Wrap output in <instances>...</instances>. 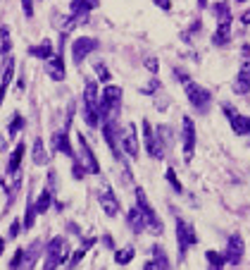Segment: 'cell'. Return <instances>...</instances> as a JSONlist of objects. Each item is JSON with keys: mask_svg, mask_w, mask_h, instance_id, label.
Wrapping results in <instances>:
<instances>
[{"mask_svg": "<svg viewBox=\"0 0 250 270\" xmlns=\"http://www.w3.org/2000/svg\"><path fill=\"white\" fill-rule=\"evenodd\" d=\"M64 261H69V247L64 237H53L50 244L46 247V263L43 270H57Z\"/></svg>", "mask_w": 250, "mask_h": 270, "instance_id": "1", "label": "cell"}, {"mask_svg": "<svg viewBox=\"0 0 250 270\" xmlns=\"http://www.w3.org/2000/svg\"><path fill=\"white\" fill-rule=\"evenodd\" d=\"M184 86H186L188 103L193 105L198 112H207V110H210L212 96H210V91H207V88L200 86V84H196V81H186Z\"/></svg>", "mask_w": 250, "mask_h": 270, "instance_id": "2", "label": "cell"}, {"mask_svg": "<svg viewBox=\"0 0 250 270\" xmlns=\"http://www.w3.org/2000/svg\"><path fill=\"white\" fill-rule=\"evenodd\" d=\"M136 203L141 208V213H143V218H146L148 227L153 230V234H162V223H160V218L155 215V208L150 206L148 196H146V191H143L141 187H136Z\"/></svg>", "mask_w": 250, "mask_h": 270, "instance_id": "3", "label": "cell"}, {"mask_svg": "<svg viewBox=\"0 0 250 270\" xmlns=\"http://www.w3.org/2000/svg\"><path fill=\"white\" fill-rule=\"evenodd\" d=\"M176 242H179V258L181 261L186 258L188 247L198 244V234H196V230H193V225L184 223L181 218H176Z\"/></svg>", "mask_w": 250, "mask_h": 270, "instance_id": "4", "label": "cell"}, {"mask_svg": "<svg viewBox=\"0 0 250 270\" xmlns=\"http://www.w3.org/2000/svg\"><path fill=\"white\" fill-rule=\"evenodd\" d=\"M143 146H146L148 156H153L155 160H162L164 158V146L160 143V139H157V134H155V129L150 127L148 119H143Z\"/></svg>", "mask_w": 250, "mask_h": 270, "instance_id": "5", "label": "cell"}, {"mask_svg": "<svg viewBox=\"0 0 250 270\" xmlns=\"http://www.w3.org/2000/svg\"><path fill=\"white\" fill-rule=\"evenodd\" d=\"M95 48H98V41L95 39H88V36H81V39L72 41V60L77 65H81L86 60V55H91Z\"/></svg>", "mask_w": 250, "mask_h": 270, "instance_id": "6", "label": "cell"}, {"mask_svg": "<svg viewBox=\"0 0 250 270\" xmlns=\"http://www.w3.org/2000/svg\"><path fill=\"white\" fill-rule=\"evenodd\" d=\"M119 141H122V148H124L126 156L136 158L138 156V136H136V125L129 122L122 132H119Z\"/></svg>", "mask_w": 250, "mask_h": 270, "instance_id": "7", "label": "cell"}, {"mask_svg": "<svg viewBox=\"0 0 250 270\" xmlns=\"http://www.w3.org/2000/svg\"><path fill=\"white\" fill-rule=\"evenodd\" d=\"M243 251H245V242H243V237L241 234H231V237H229V244H227V251H224L227 263L238 265L241 258H243Z\"/></svg>", "mask_w": 250, "mask_h": 270, "instance_id": "8", "label": "cell"}, {"mask_svg": "<svg viewBox=\"0 0 250 270\" xmlns=\"http://www.w3.org/2000/svg\"><path fill=\"white\" fill-rule=\"evenodd\" d=\"M193 151H196V125L191 117H184V160L193 158Z\"/></svg>", "mask_w": 250, "mask_h": 270, "instance_id": "9", "label": "cell"}, {"mask_svg": "<svg viewBox=\"0 0 250 270\" xmlns=\"http://www.w3.org/2000/svg\"><path fill=\"white\" fill-rule=\"evenodd\" d=\"M224 112L229 115V122H231V129H234L238 136H248L250 134V117L245 115H238V112L231 108V105H224Z\"/></svg>", "mask_w": 250, "mask_h": 270, "instance_id": "10", "label": "cell"}, {"mask_svg": "<svg viewBox=\"0 0 250 270\" xmlns=\"http://www.w3.org/2000/svg\"><path fill=\"white\" fill-rule=\"evenodd\" d=\"M50 146H53V151H60L64 153L67 158H77V153H74V148H72L69 143V136H67V129H62V132H55L53 136H50Z\"/></svg>", "mask_w": 250, "mask_h": 270, "instance_id": "11", "label": "cell"}, {"mask_svg": "<svg viewBox=\"0 0 250 270\" xmlns=\"http://www.w3.org/2000/svg\"><path fill=\"white\" fill-rule=\"evenodd\" d=\"M102 134H105V143H108V148L112 151V156L117 160H122V151H119V146H117L119 134H117V127H115V119L102 125Z\"/></svg>", "mask_w": 250, "mask_h": 270, "instance_id": "12", "label": "cell"}, {"mask_svg": "<svg viewBox=\"0 0 250 270\" xmlns=\"http://www.w3.org/2000/svg\"><path fill=\"white\" fill-rule=\"evenodd\" d=\"M79 148H81V153H84V163H86V170H88V172H91V175H100L98 158L93 156L91 146L86 143V136H81V134H79Z\"/></svg>", "mask_w": 250, "mask_h": 270, "instance_id": "13", "label": "cell"}, {"mask_svg": "<svg viewBox=\"0 0 250 270\" xmlns=\"http://www.w3.org/2000/svg\"><path fill=\"white\" fill-rule=\"evenodd\" d=\"M46 72H48V77H50L53 81H62L64 77H67V70H64L62 57H60V55L48 57V60H46Z\"/></svg>", "mask_w": 250, "mask_h": 270, "instance_id": "14", "label": "cell"}, {"mask_svg": "<svg viewBox=\"0 0 250 270\" xmlns=\"http://www.w3.org/2000/svg\"><path fill=\"white\" fill-rule=\"evenodd\" d=\"M100 5V0H72L69 5V15L72 17H79V19H84V17L91 12V10H95Z\"/></svg>", "mask_w": 250, "mask_h": 270, "instance_id": "15", "label": "cell"}, {"mask_svg": "<svg viewBox=\"0 0 250 270\" xmlns=\"http://www.w3.org/2000/svg\"><path fill=\"white\" fill-rule=\"evenodd\" d=\"M143 270H169V261L162 247H153V261H146Z\"/></svg>", "mask_w": 250, "mask_h": 270, "instance_id": "16", "label": "cell"}, {"mask_svg": "<svg viewBox=\"0 0 250 270\" xmlns=\"http://www.w3.org/2000/svg\"><path fill=\"white\" fill-rule=\"evenodd\" d=\"M126 223H129V227H131L136 234H141L146 227H148V223H146V218H143L141 208H129V213H126Z\"/></svg>", "mask_w": 250, "mask_h": 270, "instance_id": "17", "label": "cell"}, {"mask_svg": "<svg viewBox=\"0 0 250 270\" xmlns=\"http://www.w3.org/2000/svg\"><path fill=\"white\" fill-rule=\"evenodd\" d=\"M98 201H100L102 211H105L110 218H115V215L119 213V201L115 199V194H112V191H100V194H98Z\"/></svg>", "mask_w": 250, "mask_h": 270, "instance_id": "18", "label": "cell"}, {"mask_svg": "<svg viewBox=\"0 0 250 270\" xmlns=\"http://www.w3.org/2000/svg\"><path fill=\"white\" fill-rule=\"evenodd\" d=\"M24 151H26V146H24V141H19L15 146V151H12V156H10V163H8V175L17 177V172H19V165H22V158H24Z\"/></svg>", "mask_w": 250, "mask_h": 270, "instance_id": "19", "label": "cell"}, {"mask_svg": "<svg viewBox=\"0 0 250 270\" xmlns=\"http://www.w3.org/2000/svg\"><path fill=\"white\" fill-rule=\"evenodd\" d=\"M84 101H86V108H98L100 98H98V79H88L86 86H84Z\"/></svg>", "mask_w": 250, "mask_h": 270, "instance_id": "20", "label": "cell"}, {"mask_svg": "<svg viewBox=\"0 0 250 270\" xmlns=\"http://www.w3.org/2000/svg\"><path fill=\"white\" fill-rule=\"evenodd\" d=\"M12 77H15V60L10 57L8 63H5L3 79H0V105H3V101H5V94H8V86H10V81H12Z\"/></svg>", "mask_w": 250, "mask_h": 270, "instance_id": "21", "label": "cell"}, {"mask_svg": "<svg viewBox=\"0 0 250 270\" xmlns=\"http://www.w3.org/2000/svg\"><path fill=\"white\" fill-rule=\"evenodd\" d=\"M234 91L238 96H248L250 94V70H248V65L238 72V77H236V81H234Z\"/></svg>", "mask_w": 250, "mask_h": 270, "instance_id": "22", "label": "cell"}, {"mask_svg": "<svg viewBox=\"0 0 250 270\" xmlns=\"http://www.w3.org/2000/svg\"><path fill=\"white\" fill-rule=\"evenodd\" d=\"M229 41H231V22H219L217 32L212 36V43L215 46H227Z\"/></svg>", "mask_w": 250, "mask_h": 270, "instance_id": "23", "label": "cell"}, {"mask_svg": "<svg viewBox=\"0 0 250 270\" xmlns=\"http://www.w3.org/2000/svg\"><path fill=\"white\" fill-rule=\"evenodd\" d=\"M31 160H33V165H48V163H50V156L46 153V148H43V141H41V139H33Z\"/></svg>", "mask_w": 250, "mask_h": 270, "instance_id": "24", "label": "cell"}, {"mask_svg": "<svg viewBox=\"0 0 250 270\" xmlns=\"http://www.w3.org/2000/svg\"><path fill=\"white\" fill-rule=\"evenodd\" d=\"M93 244H95V239H93V237H84V239H81V247L77 249L74 258H69V263H67V265H69V270H72V268H77L79 261H81V258L86 256V251H88L91 247H93Z\"/></svg>", "mask_w": 250, "mask_h": 270, "instance_id": "25", "label": "cell"}, {"mask_svg": "<svg viewBox=\"0 0 250 270\" xmlns=\"http://www.w3.org/2000/svg\"><path fill=\"white\" fill-rule=\"evenodd\" d=\"M41 249H43V244L41 242H33L29 249H24V268L26 270H31L33 268V263H36V258H39V254H41Z\"/></svg>", "mask_w": 250, "mask_h": 270, "instance_id": "26", "label": "cell"}, {"mask_svg": "<svg viewBox=\"0 0 250 270\" xmlns=\"http://www.w3.org/2000/svg\"><path fill=\"white\" fill-rule=\"evenodd\" d=\"M29 55L39 57V60H48V57H53V41H43L41 46H31V48H29Z\"/></svg>", "mask_w": 250, "mask_h": 270, "instance_id": "27", "label": "cell"}, {"mask_svg": "<svg viewBox=\"0 0 250 270\" xmlns=\"http://www.w3.org/2000/svg\"><path fill=\"white\" fill-rule=\"evenodd\" d=\"M205 258H207L210 270H222V268H224V263H227L224 254H217V251H205Z\"/></svg>", "mask_w": 250, "mask_h": 270, "instance_id": "28", "label": "cell"}, {"mask_svg": "<svg viewBox=\"0 0 250 270\" xmlns=\"http://www.w3.org/2000/svg\"><path fill=\"white\" fill-rule=\"evenodd\" d=\"M133 256H136L133 247H124V249H119V251H115V263L117 265H126V263L133 261Z\"/></svg>", "mask_w": 250, "mask_h": 270, "instance_id": "29", "label": "cell"}, {"mask_svg": "<svg viewBox=\"0 0 250 270\" xmlns=\"http://www.w3.org/2000/svg\"><path fill=\"white\" fill-rule=\"evenodd\" d=\"M50 201H53L50 189H43L41 191V196H39V201H36V213H46L48 208H50Z\"/></svg>", "mask_w": 250, "mask_h": 270, "instance_id": "30", "label": "cell"}, {"mask_svg": "<svg viewBox=\"0 0 250 270\" xmlns=\"http://www.w3.org/2000/svg\"><path fill=\"white\" fill-rule=\"evenodd\" d=\"M10 48H12V41H10V29H8V26H0V55L10 53Z\"/></svg>", "mask_w": 250, "mask_h": 270, "instance_id": "31", "label": "cell"}, {"mask_svg": "<svg viewBox=\"0 0 250 270\" xmlns=\"http://www.w3.org/2000/svg\"><path fill=\"white\" fill-rule=\"evenodd\" d=\"M33 220H36V203L29 199V203H26V215H24V227H26V230H31Z\"/></svg>", "mask_w": 250, "mask_h": 270, "instance_id": "32", "label": "cell"}, {"mask_svg": "<svg viewBox=\"0 0 250 270\" xmlns=\"http://www.w3.org/2000/svg\"><path fill=\"white\" fill-rule=\"evenodd\" d=\"M157 139H160V143H167V146H172V127H167V125H160V127H157Z\"/></svg>", "mask_w": 250, "mask_h": 270, "instance_id": "33", "label": "cell"}, {"mask_svg": "<svg viewBox=\"0 0 250 270\" xmlns=\"http://www.w3.org/2000/svg\"><path fill=\"white\" fill-rule=\"evenodd\" d=\"M164 177H167V182L172 184V189L176 191V194H181V191H184V187H181V182H179V177H176V172H174V167H167Z\"/></svg>", "mask_w": 250, "mask_h": 270, "instance_id": "34", "label": "cell"}, {"mask_svg": "<svg viewBox=\"0 0 250 270\" xmlns=\"http://www.w3.org/2000/svg\"><path fill=\"white\" fill-rule=\"evenodd\" d=\"M215 15H217L219 22H231V12H229L227 3H219V5H215Z\"/></svg>", "mask_w": 250, "mask_h": 270, "instance_id": "35", "label": "cell"}, {"mask_svg": "<svg viewBox=\"0 0 250 270\" xmlns=\"http://www.w3.org/2000/svg\"><path fill=\"white\" fill-rule=\"evenodd\" d=\"M12 117H15V119H12V122H10V127H8L10 136H15L17 132H19V129L24 127V117H22V115H19V112H15V115H12Z\"/></svg>", "mask_w": 250, "mask_h": 270, "instance_id": "36", "label": "cell"}, {"mask_svg": "<svg viewBox=\"0 0 250 270\" xmlns=\"http://www.w3.org/2000/svg\"><path fill=\"white\" fill-rule=\"evenodd\" d=\"M72 177H74V179H84V177H86V167L79 163V158L72 160Z\"/></svg>", "mask_w": 250, "mask_h": 270, "instance_id": "37", "label": "cell"}, {"mask_svg": "<svg viewBox=\"0 0 250 270\" xmlns=\"http://www.w3.org/2000/svg\"><path fill=\"white\" fill-rule=\"evenodd\" d=\"M95 74H98V81H102V84H110V79H112V77H110V70L102 63L95 65Z\"/></svg>", "mask_w": 250, "mask_h": 270, "instance_id": "38", "label": "cell"}, {"mask_svg": "<svg viewBox=\"0 0 250 270\" xmlns=\"http://www.w3.org/2000/svg\"><path fill=\"white\" fill-rule=\"evenodd\" d=\"M24 263V249H17V254H15V258L10 261V270H17L19 265Z\"/></svg>", "mask_w": 250, "mask_h": 270, "instance_id": "39", "label": "cell"}, {"mask_svg": "<svg viewBox=\"0 0 250 270\" xmlns=\"http://www.w3.org/2000/svg\"><path fill=\"white\" fill-rule=\"evenodd\" d=\"M143 65H146V70H148V72H153V74H155V72L160 70V65H157V60H155V57H146V63H143Z\"/></svg>", "mask_w": 250, "mask_h": 270, "instance_id": "40", "label": "cell"}, {"mask_svg": "<svg viewBox=\"0 0 250 270\" xmlns=\"http://www.w3.org/2000/svg\"><path fill=\"white\" fill-rule=\"evenodd\" d=\"M22 8H24V15H26V17H33V5H31V0H22Z\"/></svg>", "mask_w": 250, "mask_h": 270, "instance_id": "41", "label": "cell"}, {"mask_svg": "<svg viewBox=\"0 0 250 270\" xmlns=\"http://www.w3.org/2000/svg\"><path fill=\"white\" fill-rule=\"evenodd\" d=\"M155 5L160 10H167V12H169V10H172V0H155Z\"/></svg>", "mask_w": 250, "mask_h": 270, "instance_id": "42", "label": "cell"}, {"mask_svg": "<svg viewBox=\"0 0 250 270\" xmlns=\"http://www.w3.org/2000/svg\"><path fill=\"white\" fill-rule=\"evenodd\" d=\"M157 86H160V81H157V79H153V81H150V84H148V86L143 88V94H153V91H155Z\"/></svg>", "mask_w": 250, "mask_h": 270, "instance_id": "43", "label": "cell"}, {"mask_svg": "<svg viewBox=\"0 0 250 270\" xmlns=\"http://www.w3.org/2000/svg\"><path fill=\"white\" fill-rule=\"evenodd\" d=\"M17 234H19V220H15L10 225V237H17Z\"/></svg>", "mask_w": 250, "mask_h": 270, "instance_id": "44", "label": "cell"}, {"mask_svg": "<svg viewBox=\"0 0 250 270\" xmlns=\"http://www.w3.org/2000/svg\"><path fill=\"white\" fill-rule=\"evenodd\" d=\"M102 244H105L108 249H112V247H115V242H112V237H110V234H105V237H102Z\"/></svg>", "mask_w": 250, "mask_h": 270, "instance_id": "45", "label": "cell"}, {"mask_svg": "<svg viewBox=\"0 0 250 270\" xmlns=\"http://www.w3.org/2000/svg\"><path fill=\"white\" fill-rule=\"evenodd\" d=\"M241 22H243V24H250V10H248V12H243V15H241Z\"/></svg>", "mask_w": 250, "mask_h": 270, "instance_id": "46", "label": "cell"}, {"mask_svg": "<svg viewBox=\"0 0 250 270\" xmlns=\"http://www.w3.org/2000/svg\"><path fill=\"white\" fill-rule=\"evenodd\" d=\"M3 251H5V239L0 237V256H3Z\"/></svg>", "mask_w": 250, "mask_h": 270, "instance_id": "47", "label": "cell"}, {"mask_svg": "<svg viewBox=\"0 0 250 270\" xmlns=\"http://www.w3.org/2000/svg\"><path fill=\"white\" fill-rule=\"evenodd\" d=\"M198 5H200V8H207V0H198Z\"/></svg>", "mask_w": 250, "mask_h": 270, "instance_id": "48", "label": "cell"}, {"mask_svg": "<svg viewBox=\"0 0 250 270\" xmlns=\"http://www.w3.org/2000/svg\"><path fill=\"white\" fill-rule=\"evenodd\" d=\"M236 3H245V0H236Z\"/></svg>", "mask_w": 250, "mask_h": 270, "instance_id": "49", "label": "cell"}]
</instances>
